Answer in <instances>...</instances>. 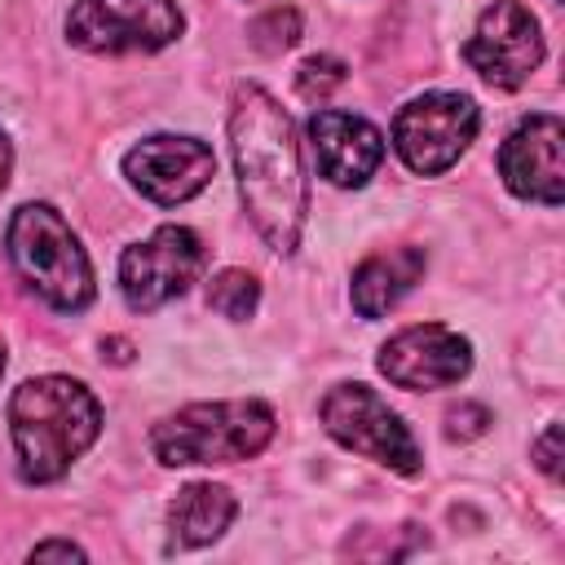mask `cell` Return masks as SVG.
<instances>
[{
    "instance_id": "cell-1",
    "label": "cell",
    "mask_w": 565,
    "mask_h": 565,
    "mask_svg": "<svg viewBox=\"0 0 565 565\" xmlns=\"http://www.w3.org/2000/svg\"><path fill=\"white\" fill-rule=\"evenodd\" d=\"M230 150L238 172L243 207L256 234L274 252H296L305 212H309V177L300 163V141L291 115L260 88L238 84L230 102Z\"/></svg>"
},
{
    "instance_id": "cell-2",
    "label": "cell",
    "mask_w": 565,
    "mask_h": 565,
    "mask_svg": "<svg viewBox=\"0 0 565 565\" xmlns=\"http://www.w3.org/2000/svg\"><path fill=\"white\" fill-rule=\"evenodd\" d=\"M9 433L18 450V472L31 486L57 481L102 433L97 397L66 375H40L13 388Z\"/></svg>"
},
{
    "instance_id": "cell-3",
    "label": "cell",
    "mask_w": 565,
    "mask_h": 565,
    "mask_svg": "<svg viewBox=\"0 0 565 565\" xmlns=\"http://www.w3.org/2000/svg\"><path fill=\"white\" fill-rule=\"evenodd\" d=\"M274 411L256 397L238 402H194L154 424L150 450L168 468L185 463H238L269 446Z\"/></svg>"
},
{
    "instance_id": "cell-4",
    "label": "cell",
    "mask_w": 565,
    "mask_h": 565,
    "mask_svg": "<svg viewBox=\"0 0 565 565\" xmlns=\"http://www.w3.org/2000/svg\"><path fill=\"white\" fill-rule=\"evenodd\" d=\"M9 260L22 274V282H31L35 296H44L53 309L62 313H79L93 300V265L79 247V238L71 234V225L62 221L57 207L49 203H22L9 221Z\"/></svg>"
},
{
    "instance_id": "cell-5",
    "label": "cell",
    "mask_w": 565,
    "mask_h": 565,
    "mask_svg": "<svg viewBox=\"0 0 565 565\" xmlns=\"http://www.w3.org/2000/svg\"><path fill=\"white\" fill-rule=\"evenodd\" d=\"M322 428L353 455H366L402 477L419 472V446L411 437V428L397 419V411H388V402L366 388V384H335L322 406Z\"/></svg>"
},
{
    "instance_id": "cell-6",
    "label": "cell",
    "mask_w": 565,
    "mask_h": 565,
    "mask_svg": "<svg viewBox=\"0 0 565 565\" xmlns=\"http://www.w3.org/2000/svg\"><path fill=\"white\" fill-rule=\"evenodd\" d=\"M185 31L172 0H75L66 40L84 53H154Z\"/></svg>"
},
{
    "instance_id": "cell-7",
    "label": "cell",
    "mask_w": 565,
    "mask_h": 565,
    "mask_svg": "<svg viewBox=\"0 0 565 565\" xmlns=\"http://www.w3.org/2000/svg\"><path fill=\"white\" fill-rule=\"evenodd\" d=\"M481 110L468 93H424L393 119V150L419 177H437L472 146Z\"/></svg>"
},
{
    "instance_id": "cell-8",
    "label": "cell",
    "mask_w": 565,
    "mask_h": 565,
    "mask_svg": "<svg viewBox=\"0 0 565 565\" xmlns=\"http://www.w3.org/2000/svg\"><path fill=\"white\" fill-rule=\"evenodd\" d=\"M203 269V243L185 225H159L150 238L132 243L119 256V291L128 309L150 313L181 296Z\"/></svg>"
},
{
    "instance_id": "cell-9",
    "label": "cell",
    "mask_w": 565,
    "mask_h": 565,
    "mask_svg": "<svg viewBox=\"0 0 565 565\" xmlns=\"http://www.w3.org/2000/svg\"><path fill=\"white\" fill-rule=\"evenodd\" d=\"M463 57H468V66L486 84H494V88H521L534 75V66L543 62L539 18L521 0H494L477 18V26H472V35L463 44Z\"/></svg>"
},
{
    "instance_id": "cell-10",
    "label": "cell",
    "mask_w": 565,
    "mask_h": 565,
    "mask_svg": "<svg viewBox=\"0 0 565 565\" xmlns=\"http://www.w3.org/2000/svg\"><path fill=\"white\" fill-rule=\"evenodd\" d=\"M124 177L159 207H177L185 199H194L212 177H216V154L207 141L199 137H177V132H159L137 141L124 154Z\"/></svg>"
},
{
    "instance_id": "cell-11",
    "label": "cell",
    "mask_w": 565,
    "mask_h": 565,
    "mask_svg": "<svg viewBox=\"0 0 565 565\" xmlns=\"http://www.w3.org/2000/svg\"><path fill=\"white\" fill-rule=\"evenodd\" d=\"M468 366H472V344L459 331L441 327V322L402 327L380 349V371L397 388H411V393L450 388V384H459L468 375Z\"/></svg>"
},
{
    "instance_id": "cell-12",
    "label": "cell",
    "mask_w": 565,
    "mask_h": 565,
    "mask_svg": "<svg viewBox=\"0 0 565 565\" xmlns=\"http://www.w3.org/2000/svg\"><path fill=\"white\" fill-rule=\"evenodd\" d=\"M561 146H565V128L556 115H530L521 119L503 150H499V177L503 185L516 194V199H534V203H547L556 207L565 199V159H561Z\"/></svg>"
},
{
    "instance_id": "cell-13",
    "label": "cell",
    "mask_w": 565,
    "mask_h": 565,
    "mask_svg": "<svg viewBox=\"0 0 565 565\" xmlns=\"http://www.w3.org/2000/svg\"><path fill=\"white\" fill-rule=\"evenodd\" d=\"M309 146H313L318 172L340 190L366 185L384 159L380 128L366 124L362 115H349V110H318L309 119Z\"/></svg>"
},
{
    "instance_id": "cell-14",
    "label": "cell",
    "mask_w": 565,
    "mask_h": 565,
    "mask_svg": "<svg viewBox=\"0 0 565 565\" xmlns=\"http://www.w3.org/2000/svg\"><path fill=\"white\" fill-rule=\"evenodd\" d=\"M424 247H388V252H375L366 256L358 269H353V309L362 318H384L419 278H424Z\"/></svg>"
},
{
    "instance_id": "cell-15",
    "label": "cell",
    "mask_w": 565,
    "mask_h": 565,
    "mask_svg": "<svg viewBox=\"0 0 565 565\" xmlns=\"http://www.w3.org/2000/svg\"><path fill=\"white\" fill-rule=\"evenodd\" d=\"M234 512H238V503L225 486H212V481L185 486L168 508V547H203V543L221 539L230 530Z\"/></svg>"
},
{
    "instance_id": "cell-16",
    "label": "cell",
    "mask_w": 565,
    "mask_h": 565,
    "mask_svg": "<svg viewBox=\"0 0 565 565\" xmlns=\"http://www.w3.org/2000/svg\"><path fill=\"white\" fill-rule=\"evenodd\" d=\"M207 305H212L221 318L243 322V318H252L256 305H260V282H256L247 269H221V274L212 278V287H207Z\"/></svg>"
},
{
    "instance_id": "cell-17",
    "label": "cell",
    "mask_w": 565,
    "mask_h": 565,
    "mask_svg": "<svg viewBox=\"0 0 565 565\" xmlns=\"http://www.w3.org/2000/svg\"><path fill=\"white\" fill-rule=\"evenodd\" d=\"M247 40H252V49H260V53H282V49H291L296 40H300V13L296 9H265L252 26H247Z\"/></svg>"
},
{
    "instance_id": "cell-18",
    "label": "cell",
    "mask_w": 565,
    "mask_h": 565,
    "mask_svg": "<svg viewBox=\"0 0 565 565\" xmlns=\"http://www.w3.org/2000/svg\"><path fill=\"white\" fill-rule=\"evenodd\" d=\"M344 79H349L344 62L331 57V53H318V57L300 62V71H296V93H300L305 102H327Z\"/></svg>"
},
{
    "instance_id": "cell-19",
    "label": "cell",
    "mask_w": 565,
    "mask_h": 565,
    "mask_svg": "<svg viewBox=\"0 0 565 565\" xmlns=\"http://www.w3.org/2000/svg\"><path fill=\"white\" fill-rule=\"evenodd\" d=\"M486 424H490V411H486V406H477V402H463V406H455V411L446 415V433H450L455 441L481 437V433H486Z\"/></svg>"
},
{
    "instance_id": "cell-20",
    "label": "cell",
    "mask_w": 565,
    "mask_h": 565,
    "mask_svg": "<svg viewBox=\"0 0 565 565\" xmlns=\"http://www.w3.org/2000/svg\"><path fill=\"white\" fill-rule=\"evenodd\" d=\"M534 463L556 481L561 477V424H547V433L534 441Z\"/></svg>"
},
{
    "instance_id": "cell-21",
    "label": "cell",
    "mask_w": 565,
    "mask_h": 565,
    "mask_svg": "<svg viewBox=\"0 0 565 565\" xmlns=\"http://www.w3.org/2000/svg\"><path fill=\"white\" fill-rule=\"evenodd\" d=\"M49 556H62V561H84V547L66 543V539H49V543H35V547H31V561H49Z\"/></svg>"
},
{
    "instance_id": "cell-22",
    "label": "cell",
    "mask_w": 565,
    "mask_h": 565,
    "mask_svg": "<svg viewBox=\"0 0 565 565\" xmlns=\"http://www.w3.org/2000/svg\"><path fill=\"white\" fill-rule=\"evenodd\" d=\"M9 168H13V150H9V137L0 132V190H4V181H9Z\"/></svg>"
},
{
    "instance_id": "cell-23",
    "label": "cell",
    "mask_w": 565,
    "mask_h": 565,
    "mask_svg": "<svg viewBox=\"0 0 565 565\" xmlns=\"http://www.w3.org/2000/svg\"><path fill=\"white\" fill-rule=\"evenodd\" d=\"M0 375H4V344H0Z\"/></svg>"
}]
</instances>
